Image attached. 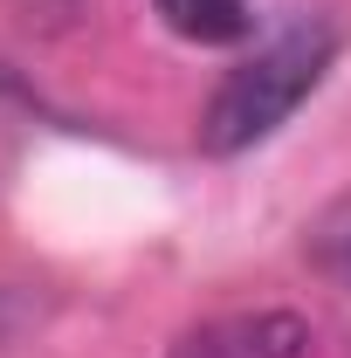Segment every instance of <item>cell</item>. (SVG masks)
<instances>
[{
    "instance_id": "4",
    "label": "cell",
    "mask_w": 351,
    "mask_h": 358,
    "mask_svg": "<svg viewBox=\"0 0 351 358\" xmlns=\"http://www.w3.org/2000/svg\"><path fill=\"white\" fill-rule=\"evenodd\" d=\"M317 255H324V268H331V275L351 289V207L324 221V234H317Z\"/></svg>"
},
{
    "instance_id": "2",
    "label": "cell",
    "mask_w": 351,
    "mask_h": 358,
    "mask_svg": "<svg viewBox=\"0 0 351 358\" xmlns=\"http://www.w3.org/2000/svg\"><path fill=\"white\" fill-rule=\"evenodd\" d=\"M317 338L296 310H241V317H214L193 324L166 358H303Z\"/></svg>"
},
{
    "instance_id": "5",
    "label": "cell",
    "mask_w": 351,
    "mask_h": 358,
    "mask_svg": "<svg viewBox=\"0 0 351 358\" xmlns=\"http://www.w3.org/2000/svg\"><path fill=\"white\" fill-rule=\"evenodd\" d=\"M14 317H21V310H14V296L0 289V345H7V331H14Z\"/></svg>"
},
{
    "instance_id": "3",
    "label": "cell",
    "mask_w": 351,
    "mask_h": 358,
    "mask_svg": "<svg viewBox=\"0 0 351 358\" xmlns=\"http://www.w3.org/2000/svg\"><path fill=\"white\" fill-rule=\"evenodd\" d=\"M152 7L179 42H200V48L248 42V28H255V0H152Z\"/></svg>"
},
{
    "instance_id": "1",
    "label": "cell",
    "mask_w": 351,
    "mask_h": 358,
    "mask_svg": "<svg viewBox=\"0 0 351 358\" xmlns=\"http://www.w3.org/2000/svg\"><path fill=\"white\" fill-rule=\"evenodd\" d=\"M331 48H338V28H331L324 14L289 21L275 42H262L248 62H234V69L220 76V90L207 96V110H200V145H207L214 159L262 145L310 90H317V76L331 69Z\"/></svg>"
}]
</instances>
